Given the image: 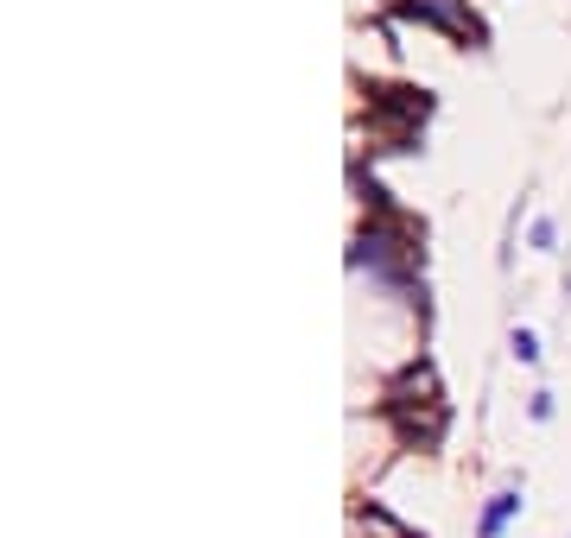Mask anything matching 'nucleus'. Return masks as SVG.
I'll use <instances>...</instances> for the list:
<instances>
[{"label":"nucleus","instance_id":"obj_1","mask_svg":"<svg viewBox=\"0 0 571 538\" xmlns=\"http://www.w3.org/2000/svg\"><path fill=\"white\" fill-rule=\"evenodd\" d=\"M369 114H375L381 134L394 140V152H413L419 127L432 121V96H425V89H407V83H381V89H369Z\"/></svg>","mask_w":571,"mask_h":538},{"label":"nucleus","instance_id":"obj_2","mask_svg":"<svg viewBox=\"0 0 571 538\" xmlns=\"http://www.w3.org/2000/svg\"><path fill=\"white\" fill-rule=\"evenodd\" d=\"M394 20H419V26L445 33L451 45H489V26L476 20L470 0H394Z\"/></svg>","mask_w":571,"mask_h":538},{"label":"nucleus","instance_id":"obj_3","mask_svg":"<svg viewBox=\"0 0 571 538\" xmlns=\"http://www.w3.org/2000/svg\"><path fill=\"white\" fill-rule=\"evenodd\" d=\"M387 425L407 450H438L451 430V405H387Z\"/></svg>","mask_w":571,"mask_h":538},{"label":"nucleus","instance_id":"obj_4","mask_svg":"<svg viewBox=\"0 0 571 538\" xmlns=\"http://www.w3.org/2000/svg\"><path fill=\"white\" fill-rule=\"evenodd\" d=\"M381 405H445V387H438V367L419 355L407 361L394 380H387V393H381Z\"/></svg>","mask_w":571,"mask_h":538},{"label":"nucleus","instance_id":"obj_5","mask_svg":"<svg viewBox=\"0 0 571 538\" xmlns=\"http://www.w3.org/2000/svg\"><path fill=\"white\" fill-rule=\"evenodd\" d=\"M521 488H495L489 501H483V513H476V538H501L514 520H521Z\"/></svg>","mask_w":571,"mask_h":538},{"label":"nucleus","instance_id":"obj_6","mask_svg":"<svg viewBox=\"0 0 571 538\" xmlns=\"http://www.w3.org/2000/svg\"><path fill=\"white\" fill-rule=\"evenodd\" d=\"M508 355L521 361V367H539V355H546V349H539V336H533L527 323H514V329H508Z\"/></svg>","mask_w":571,"mask_h":538},{"label":"nucleus","instance_id":"obj_7","mask_svg":"<svg viewBox=\"0 0 571 538\" xmlns=\"http://www.w3.org/2000/svg\"><path fill=\"white\" fill-rule=\"evenodd\" d=\"M527 241L539 253H553V248H559V222H553V215H533V222H527Z\"/></svg>","mask_w":571,"mask_h":538},{"label":"nucleus","instance_id":"obj_8","mask_svg":"<svg viewBox=\"0 0 571 538\" xmlns=\"http://www.w3.org/2000/svg\"><path fill=\"white\" fill-rule=\"evenodd\" d=\"M553 412H559V399L546 393V387H539V393H527V418H533V425H553Z\"/></svg>","mask_w":571,"mask_h":538}]
</instances>
